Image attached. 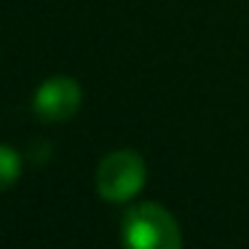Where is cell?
I'll return each instance as SVG.
<instances>
[{
    "instance_id": "obj_3",
    "label": "cell",
    "mask_w": 249,
    "mask_h": 249,
    "mask_svg": "<svg viewBox=\"0 0 249 249\" xmlns=\"http://www.w3.org/2000/svg\"><path fill=\"white\" fill-rule=\"evenodd\" d=\"M83 91L81 83L70 75H51L35 89L33 113L43 124H62L81 110Z\"/></svg>"
},
{
    "instance_id": "obj_2",
    "label": "cell",
    "mask_w": 249,
    "mask_h": 249,
    "mask_svg": "<svg viewBox=\"0 0 249 249\" xmlns=\"http://www.w3.org/2000/svg\"><path fill=\"white\" fill-rule=\"evenodd\" d=\"M147 179L145 158L137 150H113L99 161L94 185L97 193L110 204H126L131 201Z\"/></svg>"
},
{
    "instance_id": "obj_1",
    "label": "cell",
    "mask_w": 249,
    "mask_h": 249,
    "mask_svg": "<svg viewBox=\"0 0 249 249\" xmlns=\"http://www.w3.org/2000/svg\"><path fill=\"white\" fill-rule=\"evenodd\" d=\"M121 241L131 249H179L182 231L169 209L153 201H142L121 217Z\"/></svg>"
},
{
    "instance_id": "obj_4",
    "label": "cell",
    "mask_w": 249,
    "mask_h": 249,
    "mask_svg": "<svg viewBox=\"0 0 249 249\" xmlns=\"http://www.w3.org/2000/svg\"><path fill=\"white\" fill-rule=\"evenodd\" d=\"M22 169H24L22 156L14 147L0 145V190L14 188L19 182V177H22Z\"/></svg>"
}]
</instances>
